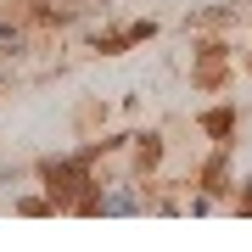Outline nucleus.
<instances>
[{"instance_id": "nucleus-1", "label": "nucleus", "mask_w": 252, "mask_h": 252, "mask_svg": "<svg viewBox=\"0 0 252 252\" xmlns=\"http://www.w3.org/2000/svg\"><path fill=\"white\" fill-rule=\"evenodd\" d=\"M39 180H45V196H51V207H79V196L90 190L95 180H90V157H51V162H39Z\"/></svg>"}, {"instance_id": "nucleus-4", "label": "nucleus", "mask_w": 252, "mask_h": 252, "mask_svg": "<svg viewBox=\"0 0 252 252\" xmlns=\"http://www.w3.org/2000/svg\"><path fill=\"white\" fill-rule=\"evenodd\" d=\"M196 124H202V135H207V140L230 146V135H235V107H213V112H202Z\"/></svg>"}, {"instance_id": "nucleus-5", "label": "nucleus", "mask_w": 252, "mask_h": 252, "mask_svg": "<svg viewBox=\"0 0 252 252\" xmlns=\"http://www.w3.org/2000/svg\"><path fill=\"white\" fill-rule=\"evenodd\" d=\"M95 51H129V34H124V28H107V34H95Z\"/></svg>"}, {"instance_id": "nucleus-7", "label": "nucleus", "mask_w": 252, "mask_h": 252, "mask_svg": "<svg viewBox=\"0 0 252 252\" xmlns=\"http://www.w3.org/2000/svg\"><path fill=\"white\" fill-rule=\"evenodd\" d=\"M124 34H129V45H140V39H152V34H157V23H152V17H140V23H129Z\"/></svg>"}, {"instance_id": "nucleus-8", "label": "nucleus", "mask_w": 252, "mask_h": 252, "mask_svg": "<svg viewBox=\"0 0 252 252\" xmlns=\"http://www.w3.org/2000/svg\"><path fill=\"white\" fill-rule=\"evenodd\" d=\"M235 213H252V180H241V190H235Z\"/></svg>"}, {"instance_id": "nucleus-6", "label": "nucleus", "mask_w": 252, "mask_h": 252, "mask_svg": "<svg viewBox=\"0 0 252 252\" xmlns=\"http://www.w3.org/2000/svg\"><path fill=\"white\" fill-rule=\"evenodd\" d=\"M162 157V135H140V168H157Z\"/></svg>"}, {"instance_id": "nucleus-9", "label": "nucleus", "mask_w": 252, "mask_h": 252, "mask_svg": "<svg viewBox=\"0 0 252 252\" xmlns=\"http://www.w3.org/2000/svg\"><path fill=\"white\" fill-rule=\"evenodd\" d=\"M0 45H11V51H17V45H23V34H17L11 23H0Z\"/></svg>"}, {"instance_id": "nucleus-2", "label": "nucleus", "mask_w": 252, "mask_h": 252, "mask_svg": "<svg viewBox=\"0 0 252 252\" xmlns=\"http://www.w3.org/2000/svg\"><path fill=\"white\" fill-rule=\"evenodd\" d=\"M224 62H230V51H224V45H202L196 67H190V84H202V90H213V84L224 79Z\"/></svg>"}, {"instance_id": "nucleus-3", "label": "nucleus", "mask_w": 252, "mask_h": 252, "mask_svg": "<svg viewBox=\"0 0 252 252\" xmlns=\"http://www.w3.org/2000/svg\"><path fill=\"white\" fill-rule=\"evenodd\" d=\"M235 180H230V162H224V146L202 162V196H230Z\"/></svg>"}]
</instances>
